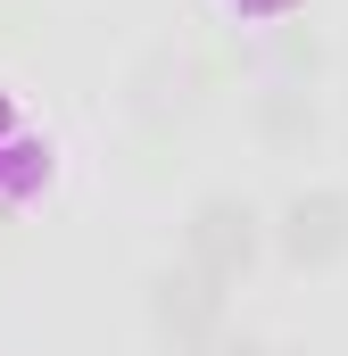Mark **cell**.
Returning a JSON list of instances; mask_svg holds the SVG:
<instances>
[{
  "label": "cell",
  "instance_id": "cell-1",
  "mask_svg": "<svg viewBox=\"0 0 348 356\" xmlns=\"http://www.w3.org/2000/svg\"><path fill=\"white\" fill-rule=\"evenodd\" d=\"M141 315H150L158 348H174V356H207L224 332H232V290L174 257V266H158L150 282H141Z\"/></svg>",
  "mask_w": 348,
  "mask_h": 356
},
{
  "label": "cell",
  "instance_id": "cell-2",
  "mask_svg": "<svg viewBox=\"0 0 348 356\" xmlns=\"http://www.w3.org/2000/svg\"><path fill=\"white\" fill-rule=\"evenodd\" d=\"M274 249L265 241V216L241 199V191H207V199H191V216H182V266H199L207 282H224V290H241L258 257Z\"/></svg>",
  "mask_w": 348,
  "mask_h": 356
},
{
  "label": "cell",
  "instance_id": "cell-3",
  "mask_svg": "<svg viewBox=\"0 0 348 356\" xmlns=\"http://www.w3.org/2000/svg\"><path fill=\"white\" fill-rule=\"evenodd\" d=\"M265 241H274V257L290 273H324L348 257V191L340 182H307V191H290L274 216H265Z\"/></svg>",
  "mask_w": 348,
  "mask_h": 356
},
{
  "label": "cell",
  "instance_id": "cell-4",
  "mask_svg": "<svg viewBox=\"0 0 348 356\" xmlns=\"http://www.w3.org/2000/svg\"><path fill=\"white\" fill-rule=\"evenodd\" d=\"M249 124H258V141L274 149V158H307V149H315V133H324L315 83H265L258 108H249Z\"/></svg>",
  "mask_w": 348,
  "mask_h": 356
},
{
  "label": "cell",
  "instance_id": "cell-5",
  "mask_svg": "<svg viewBox=\"0 0 348 356\" xmlns=\"http://www.w3.org/2000/svg\"><path fill=\"white\" fill-rule=\"evenodd\" d=\"M274 67H282V83H315V75H324V42H315L307 25H282V33H274Z\"/></svg>",
  "mask_w": 348,
  "mask_h": 356
},
{
  "label": "cell",
  "instance_id": "cell-6",
  "mask_svg": "<svg viewBox=\"0 0 348 356\" xmlns=\"http://www.w3.org/2000/svg\"><path fill=\"white\" fill-rule=\"evenodd\" d=\"M265 348H274V340H258V332H224L207 356H265Z\"/></svg>",
  "mask_w": 348,
  "mask_h": 356
},
{
  "label": "cell",
  "instance_id": "cell-7",
  "mask_svg": "<svg viewBox=\"0 0 348 356\" xmlns=\"http://www.w3.org/2000/svg\"><path fill=\"white\" fill-rule=\"evenodd\" d=\"M265 356H307V348H290V340H274V348H265Z\"/></svg>",
  "mask_w": 348,
  "mask_h": 356
}]
</instances>
